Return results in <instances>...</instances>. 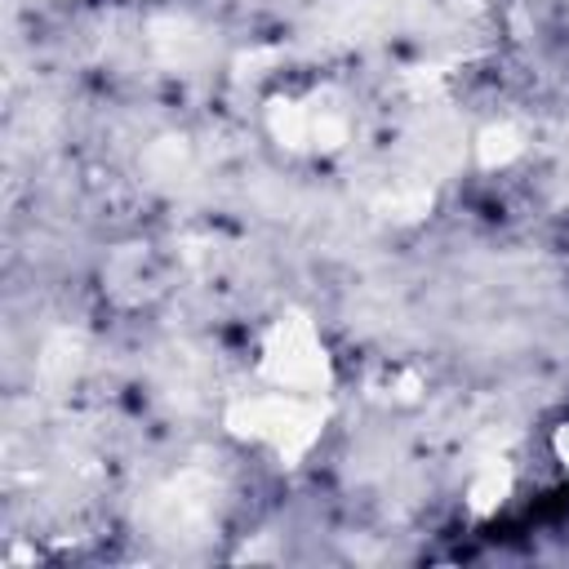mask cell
I'll return each mask as SVG.
<instances>
[{
	"mask_svg": "<svg viewBox=\"0 0 569 569\" xmlns=\"http://www.w3.org/2000/svg\"><path fill=\"white\" fill-rule=\"evenodd\" d=\"M262 373H267V382H271L276 391H293V396H316V391H325V382H329V360H325V347H320L316 329H311L302 316L280 320V325L267 333Z\"/></svg>",
	"mask_w": 569,
	"mask_h": 569,
	"instance_id": "obj_1",
	"label": "cell"
}]
</instances>
